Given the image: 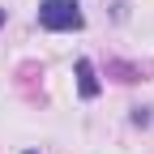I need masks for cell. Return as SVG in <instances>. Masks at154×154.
Here are the masks:
<instances>
[{
    "instance_id": "6da1fadb",
    "label": "cell",
    "mask_w": 154,
    "mask_h": 154,
    "mask_svg": "<svg viewBox=\"0 0 154 154\" xmlns=\"http://www.w3.org/2000/svg\"><path fill=\"white\" fill-rule=\"evenodd\" d=\"M34 22L47 34H69V30H82L86 26V13H82L77 0H38Z\"/></svg>"
},
{
    "instance_id": "7a4b0ae2",
    "label": "cell",
    "mask_w": 154,
    "mask_h": 154,
    "mask_svg": "<svg viewBox=\"0 0 154 154\" xmlns=\"http://www.w3.org/2000/svg\"><path fill=\"white\" fill-rule=\"evenodd\" d=\"M73 73H77V94L90 103V99H99L103 94V82H99V69H94V60L90 56H82V60L73 64Z\"/></svg>"
},
{
    "instance_id": "3957f363",
    "label": "cell",
    "mask_w": 154,
    "mask_h": 154,
    "mask_svg": "<svg viewBox=\"0 0 154 154\" xmlns=\"http://www.w3.org/2000/svg\"><path fill=\"white\" fill-rule=\"evenodd\" d=\"M107 73H116V82H137V77H141V69H137V64H124V60H111V64H107Z\"/></svg>"
},
{
    "instance_id": "277c9868",
    "label": "cell",
    "mask_w": 154,
    "mask_h": 154,
    "mask_svg": "<svg viewBox=\"0 0 154 154\" xmlns=\"http://www.w3.org/2000/svg\"><path fill=\"white\" fill-rule=\"evenodd\" d=\"M128 120H133V128H150V120H154V116H150V107H133V116H128Z\"/></svg>"
},
{
    "instance_id": "5b68a950",
    "label": "cell",
    "mask_w": 154,
    "mask_h": 154,
    "mask_svg": "<svg viewBox=\"0 0 154 154\" xmlns=\"http://www.w3.org/2000/svg\"><path fill=\"white\" fill-rule=\"evenodd\" d=\"M5 22H9V9H0V26H5Z\"/></svg>"
},
{
    "instance_id": "8992f818",
    "label": "cell",
    "mask_w": 154,
    "mask_h": 154,
    "mask_svg": "<svg viewBox=\"0 0 154 154\" xmlns=\"http://www.w3.org/2000/svg\"><path fill=\"white\" fill-rule=\"evenodd\" d=\"M22 154H38V150H22Z\"/></svg>"
}]
</instances>
